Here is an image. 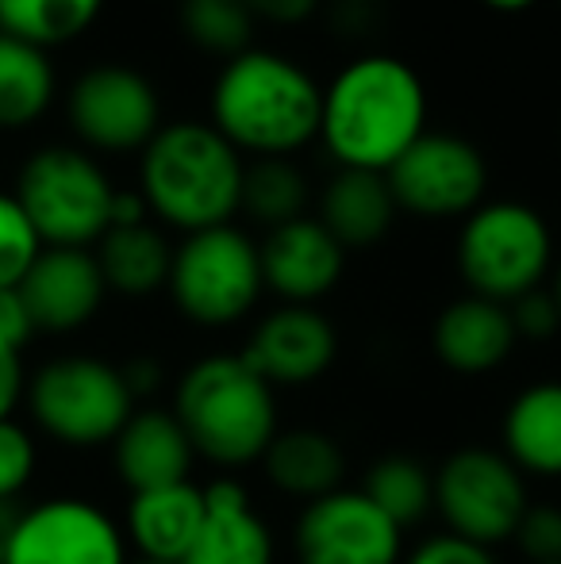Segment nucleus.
I'll use <instances>...</instances> for the list:
<instances>
[{"instance_id":"obj_1","label":"nucleus","mask_w":561,"mask_h":564,"mask_svg":"<svg viewBox=\"0 0 561 564\" xmlns=\"http://www.w3.org/2000/svg\"><path fill=\"white\" fill-rule=\"evenodd\" d=\"M427 131V85L397 54H362L323 85L320 142L338 170L389 173Z\"/></svg>"},{"instance_id":"obj_2","label":"nucleus","mask_w":561,"mask_h":564,"mask_svg":"<svg viewBox=\"0 0 561 564\" xmlns=\"http://www.w3.org/2000/svg\"><path fill=\"white\" fill-rule=\"evenodd\" d=\"M208 123L250 158H292L320 139L323 85L289 54L250 46L219 66Z\"/></svg>"},{"instance_id":"obj_3","label":"nucleus","mask_w":561,"mask_h":564,"mask_svg":"<svg viewBox=\"0 0 561 564\" xmlns=\"http://www.w3.org/2000/svg\"><path fill=\"white\" fill-rule=\"evenodd\" d=\"M170 411L185 426L196 457L216 468L262 465L281 431L278 388L242 354H204L173 384Z\"/></svg>"},{"instance_id":"obj_4","label":"nucleus","mask_w":561,"mask_h":564,"mask_svg":"<svg viewBox=\"0 0 561 564\" xmlns=\"http://www.w3.org/2000/svg\"><path fill=\"white\" fill-rule=\"evenodd\" d=\"M242 154L212 123H162L139 150V196L158 224L196 235L239 216Z\"/></svg>"},{"instance_id":"obj_5","label":"nucleus","mask_w":561,"mask_h":564,"mask_svg":"<svg viewBox=\"0 0 561 564\" xmlns=\"http://www.w3.org/2000/svg\"><path fill=\"white\" fill-rule=\"evenodd\" d=\"M23 403L35 431L66 449L112 446L139 408L123 365L93 354H62L39 365L28 377Z\"/></svg>"},{"instance_id":"obj_6","label":"nucleus","mask_w":561,"mask_h":564,"mask_svg":"<svg viewBox=\"0 0 561 564\" xmlns=\"http://www.w3.org/2000/svg\"><path fill=\"white\" fill-rule=\"evenodd\" d=\"M454 265L465 292L516 304L554 273V230L524 200H485L462 219Z\"/></svg>"},{"instance_id":"obj_7","label":"nucleus","mask_w":561,"mask_h":564,"mask_svg":"<svg viewBox=\"0 0 561 564\" xmlns=\"http://www.w3.org/2000/svg\"><path fill=\"white\" fill-rule=\"evenodd\" d=\"M165 292L193 327L224 330L250 319L266 296L258 242L235 224L185 235L173 246Z\"/></svg>"},{"instance_id":"obj_8","label":"nucleus","mask_w":561,"mask_h":564,"mask_svg":"<svg viewBox=\"0 0 561 564\" xmlns=\"http://www.w3.org/2000/svg\"><path fill=\"white\" fill-rule=\"evenodd\" d=\"M12 196L28 212L43 246L93 250L112 227L116 188L85 150L46 147L31 154Z\"/></svg>"},{"instance_id":"obj_9","label":"nucleus","mask_w":561,"mask_h":564,"mask_svg":"<svg viewBox=\"0 0 561 564\" xmlns=\"http://www.w3.org/2000/svg\"><path fill=\"white\" fill-rule=\"evenodd\" d=\"M531 507L527 476L493 446H462L434 468V507L446 534L473 545H496L516 538L519 519Z\"/></svg>"},{"instance_id":"obj_10","label":"nucleus","mask_w":561,"mask_h":564,"mask_svg":"<svg viewBox=\"0 0 561 564\" xmlns=\"http://www.w3.org/2000/svg\"><path fill=\"white\" fill-rule=\"evenodd\" d=\"M0 564H131V550L100 503L51 496L8 519Z\"/></svg>"},{"instance_id":"obj_11","label":"nucleus","mask_w":561,"mask_h":564,"mask_svg":"<svg viewBox=\"0 0 561 564\" xmlns=\"http://www.w3.org/2000/svg\"><path fill=\"white\" fill-rule=\"evenodd\" d=\"M392 200L416 219H465L485 204L488 162L481 147L454 131H423L385 173Z\"/></svg>"},{"instance_id":"obj_12","label":"nucleus","mask_w":561,"mask_h":564,"mask_svg":"<svg viewBox=\"0 0 561 564\" xmlns=\"http://www.w3.org/2000/svg\"><path fill=\"white\" fill-rule=\"evenodd\" d=\"M300 564H400L408 553L404 530L362 488H338L300 507L292 527Z\"/></svg>"},{"instance_id":"obj_13","label":"nucleus","mask_w":561,"mask_h":564,"mask_svg":"<svg viewBox=\"0 0 561 564\" xmlns=\"http://www.w3.org/2000/svg\"><path fill=\"white\" fill-rule=\"evenodd\" d=\"M77 139L105 154H136L162 127V100L147 74L131 66H93L69 89Z\"/></svg>"},{"instance_id":"obj_14","label":"nucleus","mask_w":561,"mask_h":564,"mask_svg":"<svg viewBox=\"0 0 561 564\" xmlns=\"http://www.w3.org/2000/svg\"><path fill=\"white\" fill-rule=\"evenodd\" d=\"M239 354L273 388H308L327 377L335 365L338 330L320 307L278 304L255 323Z\"/></svg>"},{"instance_id":"obj_15","label":"nucleus","mask_w":561,"mask_h":564,"mask_svg":"<svg viewBox=\"0 0 561 564\" xmlns=\"http://www.w3.org/2000/svg\"><path fill=\"white\" fill-rule=\"evenodd\" d=\"M258 258H262L266 292H273L281 304L315 307L338 289L346 273L343 242L315 216H300L266 230V238L258 242Z\"/></svg>"},{"instance_id":"obj_16","label":"nucleus","mask_w":561,"mask_h":564,"mask_svg":"<svg viewBox=\"0 0 561 564\" xmlns=\"http://www.w3.org/2000/svg\"><path fill=\"white\" fill-rule=\"evenodd\" d=\"M20 296L35 330L46 335H69L97 319L105 307L108 284L93 250H66L46 246L20 281Z\"/></svg>"},{"instance_id":"obj_17","label":"nucleus","mask_w":561,"mask_h":564,"mask_svg":"<svg viewBox=\"0 0 561 564\" xmlns=\"http://www.w3.org/2000/svg\"><path fill=\"white\" fill-rule=\"evenodd\" d=\"M516 346L519 335L508 304L473 292L450 300L431 323V354L454 377H488L516 354Z\"/></svg>"},{"instance_id":"obj_18","label":"nucleus","mask_w":561,"mask_h":564,"mask_svg":"<svg viewBox=\"0 0 561 564\" xmlns=\"http://www.w3.org/2000/svg\"><path fill=\"white\" fill-rule=\"evenodd\" d=\"M181 564H278V538L235 476L204 484V522Z\"/></svg>"},{"instance_id":"obj_19","label":"nucleus","mask_w":561,"mask_h":564,"mask_svg":"<svg viewBox=\"0 0 561 564\" xmlns=\"http://www.w3.org/2000/svg\"><path fill=\"white\" fill-rule=\"evenodd\" d=\"M112 468L128 491L193 480L196 449L170 408H136L112 446Z\"/></svg>"},{"instance_id":"obj_20","label":"nucleus","mask_w":561,"mask_h":564,"mask_svg":"<svg viewBox=\"0 0 561 564\" xmlns=\"http://www.w3.org/2000/svg\"><path fill=\"white\" fill-rule=\"evenodd\" d=\"M204 522V488L193 480L165 484V488L131 491L123 511V538L139 561L181 564L193 550Z\"/></svg>"},{"instance_id":"obj_21","label":"nucleus","mask_w":561,"mask_h":564,"mask_svg":"<svg viewBox=\"0 0 561 564\" xmlns=\"http://www.w3.org/2000/svg\"><path fill=\"white\" fill-rule=\"evenodd\" d=\"M496 449L527 480H561V380H535L511 395Z\"/></svg>"},{"instance_id":"obj_22","label":"nucleus","mask_w":561,"mask_h":564,"mask_svg":"<svg viewBox=\"0 0 561 564\" xmlns=\"http://www.w3.org/2000/svg\"><path fill=\"white\" fill-rule=\"evenodd\" d=\"M262 473L273 491L312 503L343 488L346 453L323 426H281L262 457Z\"/></svg>"},{"instance_id":"obj_23","label":"nucleus","mask_w":561,"mask_h":564,"mask_svg":"<svg viewBox=\"0 0 561 564\" xmlns=\"http://www.w3.org/2000/svg\"><path fill=\"white\" fill-rule=\"evenodd\" d=\"M400 208L385 173L369 170H335V177L320 193V224L343 242V250H369L385 242Z\"/></svg>"},{"instance_id":"obj_24","label":"nucleus","mask_w":561,"mask_h":564,"mask_svg":"<svg viewBox=\"0 0 561 564\" xmlns=\"http://www.w3.org/2000/svg\"><path fill=\"white\" fill-rule=\"evenodd\" d=\"M93 253H97L108 292H120V296H154L170 281L173 242L150 219L136 227H108L105 238L93 246Z\"/></svg>"},{"instance_id":"obj_25","label":"nucleus","mask_w":561,"mask_h":564,"mask_svg":"<svg viewBox=\"0 0 561 564\" xmlns=\"http://www.w3.org/2000/svg\"><path fill=\"white\" fill-rule=\"evenodd\" d=\"M54 66L43 46L0 31V127H28L51 108Z\"/></svg>"},{"instance_id":"obj_26","label":"nucleus","mask_w":561,"mask_h":564,"mask_svg":"<svg viewBox=\"0 0 561 564\" xmlns=\"http://www.w3.org/2000/svg\"><path fill=\"white\" fill-rule=\"evenodd\" d=\"M308 204H312V188H308L304 170L292 158H255V162H247L239 212L250 224L273 230L308 216Z\"/></svg>"},{"instance_id":"obj_27","label":"nucleus","mask_w":561,"mask_h":564,"mask_svg":"<svg viewBox=\"0 0 561 564\" xmlns=\"http://www.w3.org/2000/svg\"><path fill=\"white\" fill-rule=\"evenodd\" d=\"M400 530L416 527L434 507V468L412 453H385L366 468L358 484Z\"/></svg>"},{"instance_id":"obj_28","label":"nucleus","mask_w":561,"mask_h":564,"mask_svg":"<svg viewBox=\"0 0 561 564\" xmlns=\"http://www.w3.org/2000/svg\"><path fill=\"white\" fill-rule=\"evenodd\" d=\"M105 0H0V31L31 46H58L97 23Z\"/></svg>"},{"instance_id":"obj_29","label":"nucleus","mask_w":561,"mask_h":564,"mask_svg":"<svg viewBox=\"0 0 561 564\" xmlns=\"http://www.w3.org/2000/svg\"><path fill=\"white\" fill-rule=\"evenodd\" d=\"M177 20L188 43L224 62L255 46L258 20L247 0H181Z\"/></svg>"},{"instance_id":"obj_30","label":"nucleus","mask_w":561,"mask_h":564,"mask_svg":"<svg viewBox=\"0 0 561 564\" xmlns=\"http://www.w3.org/2000/svg\"><path fill=\"white\" fill-rule=\"evenodd\" d=\"M43 250V238L31 227L20 200L0 193V289H20V281Z\"/></svg>"},{"instance_id":"obj_31","label":"nucleus","mask_w":561,"mask_h":564,"mask_svg":"<svg viewBox=\"0 0 561 564\" xmlns=\"http://www.w3.org/2000/svg\"><path fill=\"white\" fill-rule=\"evenodd\" d=\"M39 446L20 419H0V507L12 503L35 480Z\"/></svg>"},{"instance_id":"obj_32","label":"nucleus","mask_w":561,"mask_h":564,"mask_svg":"<svg viewBox=\"0 0 561 564\" xmlns=\"http://www.w3.org/2000/svg\"><path fill=\"white\" fill-rule=\"evenodd\" d=\"M516 550L527 564H554L561 561V507L558 503H531L516 527Z\"/></svg>"},{"instance_id":"obj_33","label":"nucleus","mask_w":561,"mask_h":564,"mask_svg":"<svg viewBox=\"0 0 561 564\" xmlns=\"http://www.w3.org/2000/svg\"><path fill=\"white\" fill-rule=\"evenodd\" d=\"M400 564H500V561H496V550H485V545H473L465 538L439 530V534H427L423 542H416Z\"/></svg>"},{"instance_id":"obj_34","label":"nucleus","mask_w":561,"mask_h":564,"mask_svg":"<svg viewBox=\"0 0 561 564\" xmlns=\"http://www.w3.org/2000/svg\"><path fill=\"white\" fill-rule=\"evenodd\" d=\"M511 323H516L519 341H550L561 330V312L550 296V289H535L527 296H519L516 304H508Z\"/></svg>"},{"instance_id":"obj_35","label":"nucleus","mask_w":561,"mask_h":564,"mask_svg":"<svg viewBox=\"0 0 561 564\" xmlns=\"http://www.w3.org/2000/svg\"><path fill=\"white\" fill-rule=\"evenodd\" d=\"M28 392V369H23V349L0 338V419H15Z\"/></svg>"},{"instance_id":"obj_36","label":"nucleus","mask_w":561,"mask_h":564,"mask_svg":"<svg viewBox=\"0 0 561 564\" xmlns=\"http://www.w3.org/2000/svg\"><path fill=\"white\" fill-rule=\"evenodd\" d=\"M31 335H35V323H31L20 289H0V338L23 349Z\"/></svg>"},{"instance_id":"obj_37","label":"nucleus","mask_w":561,"mask_h":564,"mask_svg":"<svg viewBox=\"0 0 561 564\" xmlns=\"http://www.w3.org/2000/svg\"><path fill=\"white\" fill-rule=\"evenodd\" d=\"M255 20L281 23V28H300L320 12V0H247Z\"/></svg>"},{"instance_id":"obj_38","label":"nucleus","mask_w":561,"mask_h":564,"mask_svg":"<svg viewBox=\"0 0 561 564\" xmlns=\"http://www.w3.org/2000/svg\"><path fill=\"white\" fill-rule=\"evenodd\" d=\"M123 377H128L136 400H142V395H150V392H158V384H162V369H158V361H150V357H139V361L123 365Z\"/></svg>"},{"instance_id":"obj_39","label":"nucleus","mask_w":561,"mask_h":564,"mask_svg":"<svg viewBox=\"0 0 561 564\" xmlns=\"http://www.w3.org/2000/svg\"><path fill=\"white\" fill-rule=\"evenodd\" d=\"M485 8H493V12H527V8H535L539 0H481Z\"/></svg>"},{"instance_id":"obj_40","label":"nucleus","mask_w":561,"mask_h":564,"mask_svg":"<svg viewBox=\"0 0 561 564\" xmlns=\"http://www.w3.org/2000/svg\"><path fill=\"white\" fill-rule=\"evenodd\" d=\"M550 296H554L558 312H561V261L554 265V273H550Z\"/></svg>"},{"instance_id":"obj_41","label":"nucleus","mask_w":561,"mask_h":564,"mask_svg":"<svg viewBox=\"0 0 561 564\" xmlns=\"http://www.w3.org/2000/svg\"><path fill=\"white\" fill-rule=\"evenodd\" d=\"M4 527H8V519H0V542H4Z\"/></svg>"},{"instance_id":"obj_42","label":"nucleus","mask_w":561,"mask_h":564,"mask_svg":"<svg viewBox=\"0 0 561 564\" xmlns=\"http://www.w3.org/2000/svg\"><path fill=\"white\" fill-rule=\"evenodd\" d=\"M343 4H369V0H343Z\"/></svg>"},{"instance_id":"obj_43","label":"nucleus","mask_w":561,"mask_h":564,"mask_svg":"<svg viewBox=\"0 0 561 564\" xmlns=\"http://www.w3.org/2000/svg\"><path fill=\"white\" fill-rule=\"evenodd\" d=\"M131 564H158V561H131Z\"/></svg>"},{"instance_id":"obj_44","label":"nucleus","mask_w":561,"mask_h":564,"mask_svg":"<svg viewBox=\"0 0 561 564\" xmlns=\"http://www.w3.org/2000/svg\"><path fill=\"white\" fill-rule=\"evenodd\" d=\"M554 564H561V561H554Z\"/></svg>"}]
</instances>
